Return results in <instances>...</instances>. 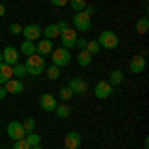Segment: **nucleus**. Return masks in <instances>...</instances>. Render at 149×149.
<instances>
[{
	"label": "nucleus",
	"instance_id": "nucleus-1",
	"mask_svg": "<svg viewBox=\"0 0 149 149\" xmlns=\"http://www.w3.org/2000/svg\"><path fill=\"white\" fill-rule=\"evenodd\" d=\"M92 14H93V6H86V10L81 12H76V16H74V30H78V32H88V30H92Z\"/></svg>",
	"mask_w": 149,
	"mask_h": 149
},
{
	"label": "nucleus",
	"instance_id": "nucleus-2",
	"mask_svg": "<svg viewBox=\"0 0 149 149\" xmlns=\"http://www.w3.org/2000/svg\"><path fill=\"white\" fill-rule=\"evenodd\" d=\"M26 74H30V76H40V74H44V70H46V60L44 56H40V54H32V56L26 58Z\"/></svg>",
	"mask_w": 149,
	"mask_h": 149
},
{
	"label": "nucleus",
	"instance_id": "nucleus-3",
	"mask_svg": "<svg viewBox=\"0 0 149 149\" xmlns=\"http://www.w3.org/2000/svg\"><path fill=\"white\" fill-rule=\"evenodd\" d=\"M97 44H100V48H105V50H115L119 46V36L111 30H103L97 36Z\"/></svg>",
	"mask_w": 149,
	"mask_h": 149
},
{
	"label": "nucleus",
	"instance_id": "nucleus-4",
	"mask_svg": "<svg viewBox=\"0 0 149 149\" xmlns=\"http://www.w3.org/2000/svg\"><path fill=\"white\" fill-rule=\"evenodd\" d=\"M70 60H72V54H70L68 48L60 46V48H54V50H52V64H54V66L66 68L70 64Z\"/></svg>",
	"mask_w": 149,
	"mask_h": 149
},
{
	"label": "nucleus",
	"instance_id": "nucleus-5",
	"mask_svg": "<svg viewBox=\"0 0 149 149\" xmlns=\"http://www.w3.org/2000/svg\"><path fill=\"white\" fill-rule=\"evenodd\" d=\"M111 93H113V86H111L109 81L100 80L95 86H93V95H95L97 100H107Z\"/></svg>",
	"mask_w": 149,
	"mask_h": 149
},
{
	"label": "nucleus",
	"instance_id": "nucleus-6",
	"mask_svg": "<svg viewBox=\"0 0 149 149\" xmlns=\"http://www.w3.org/2000/svg\"><path fill=\"white\" fill-rule=\"evenodd\" d=\"M22 36H24V40L38 42L42 38V26H38V24H26V26H22Z\"/></svg>",
	"mask_w": 149,
	"mask_h": 149
},
{
	"label": "nucleus",
	"instance_id": "nucleus-7",
	"mask_svg": "<svg viewBox=\"0 0 149 149\" xmlns=\"http://www.w3.org/2000/svg\"><path fill=\"white\" fill-rule=\"evenodd\" d=\"M60 40H62V44H64V48H68V50H72V48H76L78 32H76L74 28H66V30H62V32H60Z\"/></svg>",
	"mask_w": 149,
	"mask_h": 149
},
{
	"label": "nucleus",
	"instance_id": "nucleus-8",
	"mask_svg": "<svg viewBox=\"0 0 149 149\" xmlns=\"http://www.w3.org/2000/svg\"><path fill=\"white\" fill-rule=\"evenodd\" d=\"M6 133H8V137L14 139V141L26 137V131H24V127H22L20 121H10V123L6 125Z\"/></svg>",
	"mask_w": 149,
	"mask_h": 149
},
{
	"label": "nucleus",
	"instance_id": "nucleus-9",
	"mask_svg": "<svg viewBox=\"0 0 149 149\" xmlns=\"http://www.w3.org/2000/svg\"><path fill=\"white\" fill-rule=\"evenodd\" d=\"M2 62L8 64V66L18 64V62H20V52H18V48H14V46L4 48V50H2Z\"/></svg>",
	"mask_w": 149,
	"mask_h": 149
},
{
	"label": "nucleus",
	"instance_id": "nucleus-10",
	"mask_svg": "<svg viewBox=\"0 0 149 149\" xmlns=\"http://www.w3.org/2000/svg\"><path fill=\"white\" fill-rule=\"evenodd\" d=\"M56 105H58L56 95H52V93H42V95H40V107H42L44 111L52 113V111L56 109Z\"/></svg>",
	"mask_w": 149,
	"mask_h": 149
},
{
	"label": "nucleus",
	"instance_id": "nucleus-11",
	"mask_svg": "<svg viewBox=\"0 0 149 149\" xmlns=\"http://www.w3.org/2000/svg\"><path fill=\"white\" fill-rule=\"evenodd\" d=\"M68 88L72 90L74 95H84V93L88 92V84L81 80V78H72V80L68 81Z\"/></svg>",
	"mask_w": 149,
	"mask_h": 149
},
{
	"label": "nucleus",
	"instance_id": "nucleus-12",
	"mask_svg": "<svg viewBox=\"0 0 149 149\" xmlns=\"http://www.w3.org/2000/svg\"><path fill=\"white\" fill-rule=\"evenodd\" d=\"M81 145V135L78 131H70L66 139H64V147L66 149H78Z\"/></svg>",
	"mask_w": 149,
	"mask_h": 149
},
{
	"label": "nucleus",
	"instance_id": "nucleus-13",
	"mask_svg": "<svg viewBox=\"0 0 149 149\" xmlns=\"http://www.w3.org/2000/svg\"><path fill=\"white\" fill-rule=\"evenodd\" d=\"M143 70H145V56H133L131 62H129V72L139 76Z\"/></svg>",
	"mask_w": 149,
	"mask_h": 149
},
{
	"label": "nucleus",
	"instance_id": "nucleus-14",
	"mask_svg": "<svg viewBox=\"0 0 149 149\" xmlns=\"http://www.w3.org/2000/svg\"><path fill=\"white\" fill-rule=\"evenodd\" d=\"M4 90H6L8 93H12V95H16V93H22L24 92V84H22V80L12 78V80H8L6 84H4Z\"/></svg>",
	"mask_w": 149,
	"mask_h": 149
},
{
	"label": "nucleus",
	"instance_id": "nucleus-15",
	"mask_svg": "<svg viewBox=\"0 0 149 149\" xmlns=\"http://www.w3.org/2000/svg\"><path fill=\"white\" fill-rule=\"evenodd\" d=\"M52 50H54L52 40H48V38L38 40V44H36V54H40V56H48V54H52Z\"/></svg>",
	"mask_w": 149,
	"mask_h": 149
},
{
	"label": "nucleus",
	"instance_id": "nucleus-16",
	"mask_svg": "<svg viewBox=\"0 0 149 149\" xmlns=\"http://www.w3.org/2000/svg\"><path fill=\"white\" fill-rule=\"evenodd\" d=\"M12 66L8 64H4V62H0V86H4L8 80H12Z\"/></svg>",
	"mask_w": 149,
	"mask_h": 149
},
{
	"label": "nucleus",
	"instance_id": "nucleus-17",
	"mask_svg": "<svg viewBox=\"0 0 149 149\" xmlns=\"http://www.w3.org/2000/svg\"><path fill=\"white\" fill-rule=\"evenodd\" d=\"M76 62H78V66H81V68H88L92 64V54L88 50H80L78 56H76Z\"/></svg>",
	"mask_w": 149,
	"mask_h": 149
},
{
	"label": "nucleus",
	"instance_id": "nucleus-18",
	"mask_svg": "<svg viewBox=\"0 0 149 149\" xmlns=\"http://www.w3.org/2000/svg\"><path fill=\"white\" fill-rule=\"evenodd\" d=\"M42 36L48 38V40H54L60 36V28H58V24H48L46 28H42Z\"/></svg>",
	"mask_w": 149,
	"mask_h": 149
},
{
	"label": "nucleus",
	"instance_id": "nucleus-19",
	"mask_svg": "<svg viewBox=\"0 0 149 149\" xmlns=\"http://www.w3.org/2000/svg\"><path fill=\"white\" fill-rule=\"evenodd\" d=\"M20 54H24V56H32V54H36V42H30V40H24L22 44H20V50H18Z\"/></svg>",
	"mask_w": 149,
	"mask_h": 149
},
{
	"label": "nucleus",
	"instance_id": "nucleus-20",
	"mask_svg": "<svg viewBox=\"0 0 149 149\" xmlns=\"http://www.w3.org/2000/svg\"><path fill=\"white\" fill-rule=\"evenodd\" d=\"M135 32H137V34H147V32H149V20H147V16L137 18V22H135Z\"/></svg>",
	"mask_w": 149,
	"mask_h": 149
},
{
	"label": "nucleus",
	"instance_id": "nucleus-21",
	"mask_svg": "<svg viewBox=\"0 0 149 149\" xmlns=\"http://www.w3.org/2000/svg\"><path fill=\"white\" fill-rule=\"evenodd\" d=\"M107 81H109L111 86H119V84L123 81V72H121V70H111V74H109Z\"/></svg>",
	"mask_w": 149,
	"mask_h": 149
},
{
	"label": "nucleus",
	"instance_id": "nucleus-22",
	"mask_svg": "<svg viewBox=\"0 0 149 149\" xmlns=\"http://www.w3.org/2000/svg\"><path fill=\"white\" fill-rule=\"evenodd\" d=\"M54 111H56V113H58V117H62V119L70 117V113H72V109H70V105H68L66 102H64V103H58Z\"/></svg>",
	"mask_w": 149,
	"mask_h": 149
},
{
	"label": "nucleus",
	"instance_id": "nucleus-23",
	"mask_svg": "<svg viewBox=\"0 0 149 149\" xmlns=\"http://www.w3.org/2000/svg\"><path fill=\"white\" fill-rule=\"evenodd\" d=\"M24 139H26V143H28L30 147H36V145H40V143H42V137H40L36 131H32V133H26V137H24Z\"/></svg>",
	"mask_w": 149,
	"mask_h": 149
},
{
	"label": "nucleus",
	"instance_id": "nucleus-24",
	"mask_svg": "<svg viewBox=\"0 0 149 149\" xmlns=\"http://www.w3.org/2000/svg\"><path fill=\"white\" fill-rule=\"evenodd\" d=\"M12 74L16 76V80H22L24 76H26V66L20 64V62H18V64H14V66H12Z\"/></svg>",
	"mask_w": 149,
	"mask_h": 149
},
{
	"label": "nucleus",
	"instance_id": "nucleus-25",
	"mask_svg": "<svg viewBox=\"0 0 149 149\" xmlns=\"http://www.w3.org/2000/svg\"><path fill=\"white\" fill-rule=\"evenodd\" d=\"M68 4L72 6L74 12H81V10H86V6H88L86 0H68Z\"/></svg>",
	"mask_w": 149,
	"mask_h": 149
},
{
	"label": "nucleus",
	"instance_id": "nucleus-26",
	"mask_svg": "<svg viewBox=\"0 0 149 149\" xmlns=\"http://www.w3.org/2000/svg\"><path fill=\"white\" fill-rule=\"evenodd\" d=\"M60 70H62V68H58V66L52 64V66H46L44 72H46V76L50 78V80H58V78H60Z\"/></svg>",
	"mask_w": 149,
	"mask_h": 149
},
{
	"label": "nucleus",
	"instance_id": "nucleus-27",
	"mask_svg": "<svg viewBox=\"0 0 149 149\" xmlns=\"http://www.w3.org/2000/svg\"><path fill=\"white\" fill-rule=\"evenodd\" d=\"M22 127H24L26 133H32V131L36 129V119L34 117H26V119L22 121Z\"/></svg>",
	"mask_w": 149,
	"mask_h": 149
},
{
	"label": "nucleus",
	"instance_id": "nucleus-28",
	"mask_svg": "<svg viewBox=\"0 0 149 149\" xmlns=\"http://www.w3.org/2000/svg\"><path fill=\"white\" fill-rule=\"evenodd\" d=\"M58 95H60V100H62V102H68L70 97H74V93H72V90H70L68 86H64V88L58 92Z\"/></svg>",
	"mask_w": 149,
	"mask_h": 149
},
{
	"label": "nucleus",
	"instance_id": "nucleus-29",
	"mask_svg": "<svg viewBox=\"0 0 149 149\" xmlns=\"http://www.w3.org/2000/svg\"><path fill=\"white\" fill-rule=\"evenodd\" d=\"M86 50H88L92 56H95L102 48H100V44H97V40H90V42H88V46H86Z\"/></svg>",
	"mask_w": 149,
	"mask_h": 149
},
{
	"label": "nucleus",
	"instance_id": "nucleus-30",
	"mask_svg": "<svg viewBox=\"0 0 149 149\" xmlns=\"http://www.w3.org/2000/svg\"><path fill=\"white\" fill-rule=\"evenodd\" d=\"M12 149H30V145L26 143V139H18V141H14V147Z\"/></svg>",
	"mask_w": 149,
	"mask_h": 149
},
{
	"label": "nucleus",
	"instance_id": "nucleus-31",
	"mask_svg": "<svg viewBox=\"0 0 149 149\" xmlns=\"http://www.w3.org/2000/svg\"><path fill=\"white\" fill-rule=\"evenodd\" d=\"M10 34H14V36H18V34H22V26L20 24H10Z\"/></svg>",
	"mask_w": 149,
	"mask_h": 149
},
{
	"label": "nucleus",
	"instance_id": "nucleus-32",
	"mask_svg": "<svg viewBox=\"0 0 149 149\" xmlns=\"http://www.w3.org/2000/svg\"><path fill=\"white\" fill-rule=\"evenodd\" d=\"M86 46H88V40H86V38H78V40H76V48H78V50H86Z\"/></svg>",
	"mask_w": 149,
	"mask_h": 149
},
{
	"label": "nucleus",
	"instance_id": "nucleus-33",
	"mask_svg": "<svg viewBox=\"0 0 149 149\" xmlns=\"http://www.w3.org/2000/svg\"><path fill=\"white\" fill-rule=\"evenodd\" d=\"M50 4H52V6H56V8H62V6H66V4H68V0H50Z\"/></svg>",
	"mask_w": 149,
	"mask_h": 149
},
{
	"label": "nucleus",
	"instance_id": "nucleus-34",
	"mask_svg": "<svg viewBox=\"0 0 149 149\" xmlns=\"http://www.w3.org/2000/svg\"><path fill=\"white\" fill-rule=\"evenodd\" d=\"M56 24H58V28H60V32H62V30H66V28H70L68 22H64V20H60V22H56Z\"/></svg>",
	"mask_w": 149,
	"mask_h": 149
},
{
	"label": "nucleus",
	"instance_id": "nucleus-35",
	"mask_svg": "<svg viewBox=\"0 0 149 149\" xmlns=\"http://www.w3.org/2000/svg\"><path fill=\"white\" fill-rule=\"evenodd\" d=\"M6 95H8V92L4 90V86H0V100H4Z\"/></svg>",
	"mask_w": 149,
	"mask_h": 149
},
{
	"label": "nucleus",
	"instance_id": "nucleus-36",
	"mask_svg": "<svg viewBox=\"0 0 149 149\" xmlns=\"http://www.w3.org/2000/svg\"><path fill=\"white\" fill-rule=\"evenodd\" d=\"M4 14H6V6L0 4V18H4Z\"/></svg>",
	"mask_w": 149,
	"mask_h": 149
},
{
	"label": "nucleus",
	"instance_id": "nucleus-37",
	"mask_svg": "<svg viewBox=\"0 0 149 149\" xmlns=\"http://www.w3.org/2000/svg\"><path fill=\"white\" fill-rule=\"evenodd\" d=\"M30 149H42V145H36V147H30Z\"/></svg>",
	"mask_w": 149,
	"mask_h": 149
},
{
	"label": "nucleus",
	"instance_id": "nucleus-38",
	"mask_svg": "<svg viewBox=\"0 0 149 149\" xmlns=\"http://www.w3.org/2000/svg\"><path fill=\"white\" fill-rule=\"evenodd\" d=\"M0 62H2V52H0Z\"/></svg>",
	"mask_w": 149,
	"mask_h": 149
},
{
	"label": "nucleus",
	"instance_id": "nucleus-39",
	"mask_svg": "<svg viewBox=\"0 0 149 149\" xmlns=\"http://www.w3.org/2000/svg\"><path fill=\"white\" fill-rule=\"evenodd\" d=\"M64 149H66V147H64Z\"/></svg>",
	"mask_w": 149,
	"mask_h": 149
},
{
	"label": "nucleus",
	"instance_id": "nucleus-40",
	"mask_svg": "<svg viewBox=\"0 0 149 149\" xmlns=\"http://www.w3.org/2000/svg\"><path fill=\"white\" fill-rule=\"evenodd\" d=\"M0 149H2V147H0Z\"/></svg>",
	"mask_w": 149,
	"mask_h": 149
}]
</instances>
